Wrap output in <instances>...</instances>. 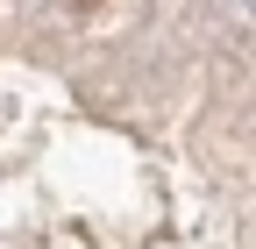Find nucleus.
I'll return each instance as SVG.
<instances>
[{
  "label": "nucleus",
  "mask_w": 256,
  "mask_h": 249,
  "mask_svg": "<svg viewBox=\"0 0 256 249\" xmlns=\"http://www.w3.org/2000/svg\"><path fill=\"white\" fill-rule=\"evenodd\" d=\"M72 8H86V0H72Z\"/></svg>",
  "instance_id": "1"
}]
</instances>
